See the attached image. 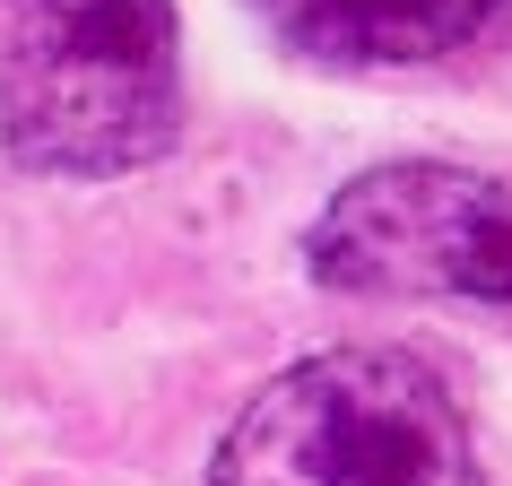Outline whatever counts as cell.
<instances>
[{
  "label": "cell",
  "instance_id": "7a4b0ae2",
  "mask_svg": "<svg viewBox=\"0 0 512 486\" xmlns=\"http://www.w3.org/2000/svg\"><path fill=\"white\" fill-rule=\"evenodd\" d=\"M209 486H469V417L408 348H330L261 382Z\"/></svg>",
  "mask_w": 512,
  "mask_h": 486
},
{
  "label": "cell",
  "instance_id": "277c9868",
  "mask_svg": "<svg viewBox=\"0 0 512 486\" xmlns=\"http://www.w3.org/2000/svg\"><path fill=\"white\" fill-rule=\"evenodd\" d=\"M243 9L322 70H408L469 44L504 0H243Z\"/></svg>",
  "mask_w": 512,
  "mask_h": 486
},
{
  "label": "cell",
  "instance_id": "3957f363",
  "mask_svg": "<svg viewBox=\"0 0 512 486\" xmlns=\"http://www.w3.org/2000/svg\"><path fill=\"white\" fill-rule=\"evenodd\" d=\"M304 270L339 296L391 304H512V183L469 165H374L330 191Z\"/></svg>",
  "mask_w": 512,
  "mask_h": 486
},
{
  "label": "cell",
  "instance_id": "6da1fadb",
  "mask_svg": "<svg viewBox=\"0 0 512 486\" xmlns=\"http://www.w3.org/2000/svg\"><path fill=\"white\" fill-rule=\"evenodd\" d=\"M174 131V0H0V139L27 174H139L174 148Z\"/></svg>",
  "mask_w": 512,
  "mask_h": 486
}]
</instances>
